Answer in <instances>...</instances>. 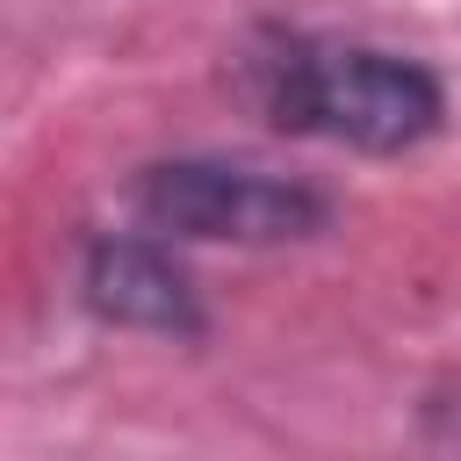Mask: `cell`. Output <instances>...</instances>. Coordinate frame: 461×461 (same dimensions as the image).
<instances>
[{
  "label": "cell",
  "mask_w": 461,
  "mask_h": 461,
  "mask_svg": "<svg viewBox=\"0 0 461 461\" xmlns=\"http://www.w3.org/2000/svg\"><path fill=\"white\" fill-rule=\"evenodd\" d=\"M79 288H86V303H94L108 324L173 331V339H194V331H202L194 281H187V274L173 267V252H158L151 238H94Z\"/></svg>",
  "instance_id": "obj_3"
},
{
  "label": "cell",
  "mask_w": 461,
  "mask_h": 461,
  "mask_svg": "<svg viewBox=\"0 0 461 461\" xmlns=\"http://www.w3.org/2000/svg\"><path fill=\"white\" fill-rule=\"evenodd\" d=\"M137 216L173 238H230V245H288L324 230L331 202L303 180L230 166V158H166L137 180Z\"/></svg>",
  "instance_id": "obj_2"
},
{
  "label": "cell",
  "mask_w": 461,
  "mask_h": 461,
  "mask_svg": "<svg viewBox=\"0 0 461 461\" xmlns=\"http://www.w3.org/2000/svg\"><path fill=\"white\" fill-rule=\"evenodd\" d=\"M245 94L274 130L339 137L353 151H411L447 115V94L425 65L375 43L317 36H274L267 58H245Z\"/></svg>",
  "instance_id": "obj_1"
}]
</instances>
